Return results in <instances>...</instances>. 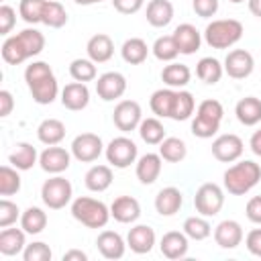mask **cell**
I'll return each instance as SVG.
<instances>
[{"instance_id": "obj_1", "label": "cell", "mask_w": 261, "mask_h": 261, "mask_svg": "<svg viewBox=\"0 0 261 261\" xmlns=\"http://www.w3.org/2000/svg\"><path fill=\"white\" fill-rule=\"evenodd\" d=\"M45 49V37L37 29H24L18 35L6 37L2 43V59L8 65H18Z\"/></svg>"}, {"instance_id": "obj_2", "label": "cell", "mask_w": 261, "mask_h": 261, "mask_svg": "<svg viewBox=\"0 0 261 261\" xmlns=\"http://www.w3.org/2000/svg\"><path fill=\"white\" fill-rule=\"evenodd\" d=\"M24 82L37 104H51L59 94V86L53 75V69L45 61H33L31 65H27Z\"/></svg>"}, {"instance_id": "obj_3", "label": "cell", "mask_w": 261, "mask_h": 261, "mask_svg": "<svg viewBox=\"0 0 261 261\" xmlns=\"http://www.w3.org/2000/svg\"><path fill=\"white\" fill-rule=\"evenodd\" d=\"M224 190L232 196H245L247 192H251L259 179H261V167L259 163L251 161V159H245V161H239L234 165H230L226 171H224Z\"/></svg>"}, {"instance_id": "obj_4", "label": "cell", "mask_w": 261, "mask_h": 261, "mask_svg": "<svg viewBox=\"0 0 261 261\" xmlns=\"http://www.w3.org/2000/svg\"><path fill=\"white\" fill-rule=\"evenodd\" d=\"M71 216L88 228H104L112 218L110 208L102 200L90 196H80L71 202Z\"/></svg>"}, {"instance_id": "obj_5", "label": "cell", "mask_w": 261, "mask_h": 261, "mask_svg": "<svg viewBox=\"0 0 261 261\" xmlns=\"http://www.w3.org/2000/svg\"><path fill=\"white\" fill-rule=\"evenodd\" d=\"M243 33V24L237 18H216L208 22L204 31V41L212 49H228L241 41Z\"/></svg>"}, {"instance_id": "obj_6", "label": "cell", "mask_w": 261, "mask_h": 261, "mask_svg": "<svg viewBox=\"0 0 261 261\" xmlns=\"http://www.w3.org/2000/svg\"><path fill=\"white\" fill-rule=\"evenodd\" d=\"M71 196H73V188L69 184V179L61 177L59 173L45 179L43 188H41V198H43V204L51 210H61L65 208L69 202H71Z\"/></svg>"}, {"instance_id": "obj_7", "label": "cell", "mask_w": 261, "mask_h": 261, "mask_svg": "<svg viewBox=\"0 0 261 261\" xmlns=\"http://www.w3.org/2000/svg\"><path fill=\"white\" fill-rule=\"evenodd\" d=\"M194 206H196V212L202 214V216H216L222 206H224V192L218 184L214 181H206L202 184L198 190H196V196H194Z\"/></svg>"}, {"instance_id": "obj_8", "label": "cell", "mask_w": 261, "mask_h": 261, "mask_svg": "<svg viewBox=\"0 0 261 261\" xmlns=\"http://www.w3.org/2000/svg\"><path fill=\"white\" fill-rule=\"evenodd\" d=\"M104 153H106L108 163L114 165V167H118V169H124L130 163H135L137 161V155H139L135 141L128 139V137H114L108 143V147L104 149Z\"/></svg>"}, {"instance_id": "obj_9", "label": "cell", "mask_w": 261, "mask_h": 261, "mask_svg": "<svg viewBox=\"0 0 261 261\" xmlns=\"http://www.w3.org/2000/svg\"><path fill=\"white\" fill-rule=\"evenodd\" d=\"M112 120H114L116 128L122 130V133H130V130L139 128V124H141V120H143L141 104L135 102V100H120V102L114 106Z\"/></svg>"}, {"instance_id": "obj_10", "label": "cell", "mask_w": 261, "mask_h": 261, "mask_svg": "<svg viewBox=\"0 0 261 261\" xmlns=\"http://www.w3.org/2000/svg\"><path fill=\"white\" fill-rule=\"evenodd\" d=\"M104 151V143L94 133H82L71 141V155L82 163L96 161Z\"/></svg>"}, {"instance_id": "obj_11", "label": "cell", "mask_w": 261, "mask_h": 261, "mask_svg": "<svg viewBox=\"0 0 261 261\" xmlns=\"http://www.w3.org/2000/svg\"><path fill=\"white\" fill-rule=\"evenodd\" d=\"M224 73L232 80H245L253 73L255 59L247 49H232L224 57Z\"/></svg>"}, {"instance_id": "obj_12", "label": "cell", "mask_w": 261, "mask_h": 261, "mask_svg": "<svg viewBox=\"0 0 261 261\" xmlns=\"http://www.w3.org/2000/svg\"><path fill=\"white\" fill-rule=\"evenodd\" d=\"M245 151V145H243V139L239 135H220L212 141V155L214 159L222 161V163H232L237 161Z\"/></svg>"}, {"instance_id": "obj_13", "label": "cell", "mask_w": 261, "mask_h": 261, "mask_svg": "<svg viewBox=\"0 0 261 261\" xmlns=\"http://www.w3.org/2000/svg\"><path fill=\"white\" fill-rule=\"evenodd\" d=\"M126 92V77L120 71H106L96 80V94L104 102L118 100Z\"/></svg>"}, {"instance_id": "obj_14", "label": "cell", "mask_w": 261, "mask_h": 261, "mask_svg": "<svg viewBox=\"0 0 261 261\" xmlns=\"http://www.w3.org/2000/svg\"><path fill=\"white\" fill-rule=\"evenodd\" d=\"M69 161H71V153L65 151L63 147H57V145H49L41 155H39V165L43 171L47 173H63L67 167H69Z\"/></svg>"}, {"instance_id": "obj_15", "label": "cell", "mask_w": 261, "mask_h": 261, "mask_svg": "<svg viewBox=\"0 0 261 261\" xmlns=\"http://www.w3.org/2000/svg\"><path fill=\"white\" fill-rule=\"evenodd\" d=\"M110 216L120 224H133L141 216V204L133 196H118L110 204Z\"/></svg>"}, {"instance_id": "obj_16", "label": "cell", "mask_w": 261, "mask_h": 261, "mask_svg": "<svg viewBox=\"0 0 261 261\" xmlns=\"http://www.w3.org/2000/svg\"><path fill=\"white\" fill-rule=\"evenodd\" d=\"M173 35V41L179 49L181 55H192L200 49V43H202V37H200V31L190 24V22H181L175 27V31L171 33Z\"/></svg>"}, {"instance_id": "obj_17", "label": "cell", "mask_w": 261, "mask_h": 261, "mask_svg": "<svg viewBox=\"0 0 261 261\" xmlns=\"http://www.w3.org/2000/svg\"><path fill=\"white\" fill-rule=\"evenodd\" d=\"M214 241L220 249H237L243 243V226L237 220H222L214 228Z\"/></svg>"}, {"instance_id": "obj_18", "label": "cell", "mask_w": 261, "mask_h": 261, "mask_svg": "<svg viewBox=\"0 0 261 261\" xmlns=\"http://www.w3.org/2000/svg\"><path fill=\"white\" fill-rule=\"evenodd\" d=\"M61 104L67 110H84L90 104V90L84 82H71L61 90Z\"/></svg>"}, {"instance_id": "obj_19", "label": "cell", "mask_w": 261, "mask_h": 261, "mask_svg": "<svg viewBox=\"0 0 261 261\" xmlns=\"http://www.w3.org/2000/svg\"><path fill=\"white\" fill-rule=\"evenodd\" d=\"M96 247L104 259H120L128 245L116 230H102L96 239Z\"/></svg>"}, {"instance_id": "obj_20", "label": "cell", "mask_w": 261, "mask_h": 261, "mask_svg": "<svg viewBox=\"0 0 261 261\" xmlns=\"http://www.w3.org/2000/svg\"><path fill=\"white\" fill-rule=\"evenodd\" d=\"M161 165H163V157L159 153H145L143 157H139L135 173L141 184L151 186L157 181V177L161 173Z\"/></svg>"}, {"instance_id": "obj_21", "label": "cell", "mask_w": 261, "mask_h": 261, "mask_svg": "<svg viewBox=\"0 0 261 261\" xmlns=\"http://www.w3.org/2000/svg\"><path fill=\"white\" fill-rule=\"evenodd\" d=\"M126 245L130 247L133 253L145 255V253H149V251L153 249V245H155V230H153L151 226H147V224H137V226H133V228L128 230V234H126Z\"/></svg>"}, {"instance_id": "obj_22", "label": "cell", "mask_w": 261, "mask_h": 261, "mask_svg": "<svg viewBox=\"0 0 261 261\" xmlns=\"http://www.w3.org/2000/svg\"><path fill=\"white\" fill-rule=\"evenodd\" d=\"M86 51H88V57L94 63H106L114 55V43L106 33H98V35L90 37V41L86 45Z\"/></svg>"}, {"instance_id": "obj_23", "label": "cell", "mask_w": 261, "mask_h": 261, "mask_svg": "<svg viewBox=\"0 0 261 261\" xmlns=\"http://www.w3.org/2000/svg\"><path fill=\"white\" fill-rule=\"evenodd\" d=\"M188 234L179 230H169L161 237L159 249L167 259H181L188 253Z\"/></svg>"}, {"instance_id": "obj_24", "label": "cell", "mask_w": 261, "mask_h": 261, "mask_svg": "<svg viewBox=\"0 0 261 261\" xmlns=\"http://www.w3.org/2000/svg\"><path fill=\"white\" fill-rule=\"evenodd\" d=\"M181 204H184V196L173 186H167V188L159 190V194L155 196V210L161 216H173L175 212H179Z\"/></svg>"}, {"instance_id": "obj_25", "label": "cell", "mask_w": 261, "mask_h": 261, "mask_svg": "<svg viewBox=\"0 0 261 261\" xmlns=\"http://www.w3.org/2000/svg\"><path fill=\"white\" fill-rule=\"evenodd\" d=\"M145 16H147V22L155 29L167 27L173 20V4L169 0H149Z\"/></svg>"}, {"instance_id": "obj_26", "label": "cell", "mask_w": 261, "mask_h": 261, "mask_svg": "<svg viewBox=\"0 0 261 261\" xmlns=\"http://www.w3.org/2000/svg\"><path fill=\"white\" fill-rule=\"evenodd\" d=\"M234 114L241 124L245 126H255L261 122V100L255 96H245L237 102Z\"/></svg>"}, {"instance_id": "obj_27", "label": "cell", "mask_w": 261, "mask_h": 261, "mask_svg": "<svg viewBox=\"0 0 261 261\" xmlns=\"http://www.w3.org/2000/svg\"><path fill=\"white\" fill-rule=\"evenodd\" d=\"M24 228H2L0 232V253L6 255V257H14L18 253L24 251L27 247V241H24Z\"/></svg>"}, {"instance_id": "obj_28", "label": "cell", "mask_w": 261, "mask_h": 261, "mask_svg": "<svg viewBox=\"0 0 261 261\" xmlns=\"http://www.w3.org/2000/svg\"><path fill=\"white\" fill-rule=\"evenodd\" d=\"M175 92L173 88H161V90H155L151 94V100H149V106L153 110L155 116L159 118H171V112H173V104H175Z\"/></svg>"}, {"instance_id": "obj_29", "label": "cell", "mask_w": 261, "mask_h": 261, "mask_svg": "<svg viewBox=\"0 0 261 261\" xmlns=\"http://www.w3.org/2000/svg\"><path fill=\"white\" fill-rule=\"evenodd\" d=\"M37 137L43 145H59L65 139V124L59 118H45L37 126Z\"/></svg>"}, {"instance_id": "obj_30", "label": "cell", "mask_w": 261, "mask_h": 261, "mask_svg": "<svg viewBox=\"0 0 261 261\" xmlns=\"http://www.w3.org/2000/svg\"><path fill=\"white\" fill-rule=\"evenodd\" d=\"M39 155H37V149L31 145V143H16L12 153L8 155V163L12 167H16L18 171H27L31 169L35 163H37Z\"/></svg>"}, {"instance_id": "obj_31", "label": "cell", "mask_w": 261, "mask_h": 261, "mask_svg": "<svg viewBox=\"0 0 261 261\" xmlns=\"http://www.w3.org/2000/svg\"><path fill=\"white\" fill-rule=\"evenodd\" d=\"M84 184L90 192H104L112 184V169L108 165H92L84 175Z\"/></svg>"}, {"instance_id": "obj_32", "label": "cell", "mask_w": 261, "mask_h": 261, "mask_svg": "<svg viewBox=\"0 0 261 261\" xmlns=\"http://www.w3.org/2000/svg\"><path fill=\"white\" fill-rule=\"evenodd\" d=\"M190 77H192V71H190V67L184 65V63H173V61H171V63L165 65L163 71H161V80H163V84H165L167 88H177V90H181L184 86L190 84Z\"/></svg>"}, {"instance_id": "obj_33", "label": "cell", "mask_w": 261, "mask_h": 261, "mask_svg": "<svg viewBox=\"0 0 261 261\" xmlns=\"http://www.w3.org/2000/svg\"><path fill=\"white\" fill-rule=\"evenodd\" d=\"M120 55H122V59H124L126 63L139 65V63H143V61L147 59L149 47H147V43H145L141 37H130V39H126V41L122 43Z\"/></svg>"}, {"instance_id": "obj_34", "label": "cell", "mask_w": 261, "mask_h": 261, "mask_svg": "<svg viewBox=\"0 0 261 261\" xmlns=\"http://www.w3.org/2000/svg\"><path fill=\"white\" fill-rule=\"evenodd\" d=\"M20 226L27 234H39L47 226V212L39 206H31L20 214Z\"/></svg>"}, {"instance_id": "obj_35", "label": "cell", "mask_w": 261, "mask_h": 261, "mask_svg": "<svg viewBox=\"0 0 261 261\" xmlns=\"http://www.w3.org/2000/svg\"><path fill=\"white\" fill-rule=\"evenodd\" d=\"M222 73H224V67H222V63H220L218 59H214V57H202V59L198 61V65H196V75H198L204 84H208V86L218 84L220 77H222Z\"/></svg>"}, {"instance_id": "obj_36", "label": "cell", "mask_w": 261, "mask_h": 261, "mask_svg": "<svg viewBox=\"0 0 261 261\" xmlns=\"http://www.w3.org/2000/svg\"><path fill=\"white\" fill-rule=\"evenodd\" d=\"M159 155L163 157V161L167 163H179L186 159L188 155V147L181 139L177 137H165L161 143H159Z\"/></svg>"}, {"instance_id": "obj_37", "label": "cell", "mask_w": 261, "mask_h": 261, "mask_svg": "<svg viewBox=\"0 0 261 261\" xmlns=\"http://www.w3.org/2000/svg\"><path fill=\"white\" fill-rule=\"evenodd\" d=\"M139 135L141 139L147 143V145H159L163 139H165V128L161 124L159 118L155 116H149V118H143L141 124H139Z\"/></svg>"}, {"instance_id": "obj_38", "label": "cell", "mask_w": 261, "mask_h": 261, "mask_svg": "<svg viewBox=\"0 0 261 261\" xmlns=\"http://www.w3.org/2000/svg\"><path fill=\"white\" fill-rule=\"evenodd\" d=\"M184 232L188 234V239L192 241H204L212 234V226L206 220V216H188L184 220Z\"/></svg>"}, {"instance_id": "obj_39", "label": "cell", "mask_w": 261, "mask_h": 261, "mask_svg": "<svg viewBox=\"0 0 261 261\" xmlns=\"http://www.w3.org/2000/svg\"><path fill=\"white\" fill-rule=\"evenodd\" d=\"M43 24H47L49 29H61L65 22H67V12L63 8L61 2L57 0H47L45 8H43V18H41Z\"/></svg>"}, {"instance_id": "obj_40", "label": "cell", "mask_w": 261, "mask_h": 261, "mask_svg": "<svg viewBox=\"0 0 261 261\" xmlns=\"http://www.w3.org/2000/svg\"><path fill=\"white\" fill-rule=\"evenodd\" d=\"M69 75L75 80V82H92V80H96L98 77V71H96V63L88 57V59H84V57H77V59H73L71 63H69Z\"/></svg>"}, {"instance_id": "obj_41", "label": "cell", "mask_w": 261, "mask_h": 261, "mask_svg": "<svg viewBox=\"0 0 261 261\" xmlns=\"http://www.w3.org/2000/svg\"><path fill=\"white\" fill-rule=\"evenodd\" d=\"M196 108V100L188 90H177L175 92V104H173V112L171 118L173 120H188L194 114Z\"/></svg>"}, {"instance_id": "obj_42", "label": "cell", "mask_w": 261, "mask_h": 261, "mask_svg": "<svg viewBox=\"0 0 261 261\" xmlns=\"http://www.w3.org/2000/svg\"><path fill=\"white\" fill-rule=\"evenodd\" d=\"M153 55L159 59V61H173L177 55H179V49L173 41V35H163V37H157V41L153 43L151 47Z\"/></svg>"}, {"instance_id": "obj_43", "label": "cell", "mask_w": 261, "mask_h": 261, "mask_svg": "<svg viewBox=\"0 0 261 261\" xmlns=\"http://www.w3.org/2000/svg\"><path fill=\"white\" fill-rule=\"evenodd\" d=\"M20 190V175L18 169L12 165L0 167V196H12Z\"/></svg>"}, {"instance_id": "obj_44", "label": "cell", "mask_w": 261, "mask_h": 261, "mask_svg": "<svg viewBox=\"0 0 261 261\" xmlns=\"http://www.w3.org/2000/svg\"><path fill=\"white\" fill-rule=\"evenodd\" d=\"M47 0H20L18 4V14L24 22L29 24H37L43 18V8H45Z\"/></svg>"}, {"instance_id": "obj_45", "label": "cell", "mask_w": 261, "mask_h": 261, "mask_svg": "<svg viewBox=\"0 0 261 261\" xmlns=\"http://www.w3.org/2000/svg\"><path fill=\"white\" fill-rule=\"evenodd\" d=\"M218 128H220V120H214V118H208L202 114H196L192 120V133L198 139H210L218 133Z\"/></svg>"}, {"instance_id": "obj_46", "label": "cell", "mask_w": 261, "mask_h": 261, "mask_svg": "<svg viewBox=\"0 0 261 261\" xmlns=\"http://www.w3.org/2000/svg\"><path fill=\"white\" fill-rule=\"evenodd\" d=\"M53 257V251L47 243L43 241H37V243H31L24 247L22 251V259L24 261H51Z\"/></svg>"}, {"instance_id": "obj_47", "label": "cell", "mask_w": 261, "mask_h": 261, "mask_svg": "<svg viewBox=\"0 0 261 261\" xmlns=\"http://www.w3.org/2000/svg\"><path fill=\"white\" fill-rule=\"evenodd\" d=\"M20 216V210L14 202L2 198L0 200V228H6V226H12Z\"/></svg>"}, {"instance_id": "obj_48", "label": "cell", "mask_w": 261, "mask_h": 261, "mask_svg": "<svg viewBox=\"0 0 261 261\" xmlns=\"http://www.w3.org/2000/svg\"><path fill=\"white\" fill-rule=\"evenodd\" d=\"M196 114H202V116H208V118H214V120H222L224 108H222V104H220L218 100L208 98V100H202V102L198 104Z\"/></svg>"}, {"instance_id": "obj_49", "label": "cell", "mask_w": 261, "mask_h": 261, "mask_svg": "<svg viewBox=\"0 0 261 261\" xmlns=\"http://www.w3.org/2000/svg\"><path fill=\"white\" fill-rule=\"evenodd\" d=\"M192 8L200 18H210L218 12V0H192Z\"/></svg>"}, {"instance_id": "obj_50", "label": "cell", "mask_w": 261, "mask_h": 261, "mask_svg": "<svg viewBox=\"0 0 261 261\" xmlns=\"http://www.w3.org/2000/svg\"><path fill=\"white\" fill-rule=\"evenodd\" d=\"M16 22V12L12 6L2 4L0 6V35H8Z\"/></svg>"}, {"instance_id": "obj_51", "label": "cell", "mask_w": 261, "mask_h": 261, "mask_svg": "<svg viewBox=\"0 0 261 261\" xmlns=\"http://www.w3.org/2000/svg\"><path fill=\"white\" fill-rule=\"evenodd\" d=\"M145 0H112V6L120 12V14H135L143 8Z\"/></svg>"}, {"instance_id": "obj_52", "label": "cell", "mask_w": 261, "mask_h": 261, "mask_svg": "<svg viewBox=\"0 0 261 261\" xmlns=\"http://www.w3.org/2000/svg\"><path fill=\"white\" fill-rule=\"evenodd\" d=\"M245 214H247V218H249L251 222L261 224V196H253V198L247 202Z\"/></svg>"}, {"instance_id": "obj_53", "label": "cell", "mask_w": 261, "mask_h": 261, "mask_svg": "<svg viewBox=\"0 0 261 261\" xmlns=\"http://www.w3.org/2000/svg\"><path fill=\"white\" fill-rule=\"evenodd\" d=\"M245 245H247L249 253H253V255L259 257V255H261V228H253V230L247 234Z\"/></svg>"}, {"instance_id": "obj_54", "label": "cell", "mask_w": 261, "mask_h": 261, "mask_svg": "<svg viewBox=\"0 0 261 261\" xmlns=\"http://www.w3.org/2000/svg\"><path fill=\"white\" fill-rule=\"evenodd\" d=\"M14 108V98L8 90H0V116L6 118Z\"/></svg>"}, {"instance_id": "obj_55", "label": "cell", "mask_w": 261, "mask_h": 261, "mask_svg": "<svg viewBox=\"0 0 261 261\" xmlns=\"http://www.w3.org/2000/svg\"><path fill=\"white\" fill-rule=\"evenodd\" d=\"M88 255L80 249H69L67 253H63V261H86Z\"/></svg>"}, {"instance_id": "obj_56", "label": "cell", "mask_w": 261, "mask_h": 261, "mask_svg": "<svg viewBox=\"0 0 261 261\" xmlns=\"http://www.w3.org/2000/svg\"><path fill=\"white\" fill-rule=\"evenodd\" d=\"M251 151L257 155V157H261V128L257 130V133H253V137H251Z\"/></svg>"}, {"instance_id": "obj_57", "label": "cell", "mask_w": 261, "mask_h": 261, "mask_svg": "<svg viewBox=\"0 0 261 261\" xmlns=\"http://www.w3.org/2000/svg\"><path fill=\"white\" fill-rule=\"evenodd\" d=\"M249 10L253 16L261 18V0H249Z\"/></svg>"}, {"instance_id": "obj_58", "label": "cell", "mask_w": 261, "mask_h": 261, "mask_svg": "<svg viewBox=\"0 0 261 261\" xmlns=\"http://www.w3.org/2000/svg\"><path fill=\"white\" fill-rule=\"evenodd\" d=\"M75 4H82V6H90V4H96V2H102V0H73Z\"/></svg>"}, {"instance_id": "obj_59", "label": "cell", "mask_w": 261, "mask_h": 261, "mask_svg": "<svg viewBox=\"0 0 261 261\" xmlns=\"http://www.w3.org/2000/svg\"><path fill=\"white\" fill-rule=\"evenodd\" d=\"M228 2H232V4H241V2H245V0H228Z\"/></svg>"}, {"instance_id": "obj_60", "label": "cell", "mask_w": 261, "mask_h": 261, "mask_svg": "<svg viewBox=\"0 0 261 261\" xmlns=\"http://www.w3.org/2000/svg\"><path fill=\"white\" fill-rule=\"evenodd\" d=\"M259 257H261V255H259Z\"/></svg>"}]
</instances>
